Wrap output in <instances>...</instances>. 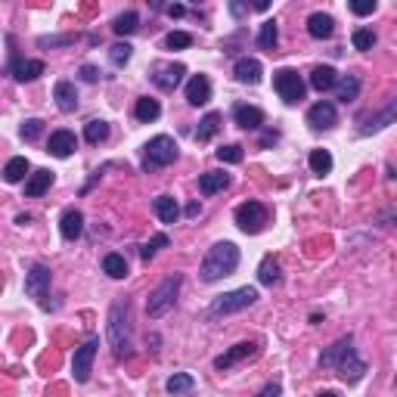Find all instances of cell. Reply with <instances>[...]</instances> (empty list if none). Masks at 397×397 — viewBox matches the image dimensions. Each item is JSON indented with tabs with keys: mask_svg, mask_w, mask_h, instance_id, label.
<instances>
[{
	"mask_svg": "<svg viewBox=\"0 0 397 397\" xmlns=\"http://www.w3.org/2000/svg\"><path fill=\"white\" fill-rule=\"evenodd\" d=\"M320 366H326V369H338L341 382H347V385H357L360 378H363V372H366V363L360 360L351 335L338 338L329 351H323L320 354Z\"/></svg>",
	"mask_w": 397,
	"mask_h": 397,
	"instance_id": "1",
	"label": "cell"
},
{
	"mask_svg": "<svg viewBox=\"0 0 397 397\" xmlns=\"http://www.w3.org/2000/svg\"><path fill=\"white\" fill-rule=\"evenodd\" d=\"M236 267H239V248L233 242H214L208 248V254H205L202 267H198V276L205 283H217L223 276H233Z\"/></svg>",
	"mask_w": 397,
	"mask_h": 397,
	"instance_id": "2",
	"label": "cell"
},
{
	"mask_svg": "<svg viewBox=\"0 0 397 397\" xmlns=\"http://www.w3.org/2000/svg\"><path fill=\"white\" fill-rule=\"evenodd\" d=\"M180 283H183V276H180V273H174V276H165L152 292H149V298H146V314L152 316V320L165 316L167 310L174 307V301H177V292H180Z\"/></svg>",
	"mask_w": 397,
	"mask_h": 397,
	"instance_id": "3",
	"label": "cell"
},
{
	"mask_svg": "<svg viewBox=\"0 0 397 397\" xmlns=\"http://www.w3.org/2000/svg\"><path fill=\"white\" fill-rule=\"evenodd\" d=\"M254 301H258V289H254V285H242V289H233V292H223V295H217L214 301H211L208 314H211V316L239 314V310L252 307Z\"/></svg>",
	"mask_w": 397,
	"mask_h": 397,
	"instance_id": "4",
	"label": "cell"
},
{
	"mask_svg": "<svg viewBox=\"0 0 397 397\" xmlns=\"http://www.w3.org/2000/svg\"><path fill=\"white\" fill-rule=\"evenodd\" d=\"M128 301H115L109 310V345L115 351V357H124L130 347L128 341Z\"/></svg>",
	"mask_w": 397,
	"mask_h": 397,
	"instance_id": "5",
	"label": "cell"
},
{
	"mask_svg": "<svg viewBox=\"0 0 397 397\" xmlns=\"http://www.w3.org/2000/svg\"><path fill=\"white\" fill-rule=\"evenodd\" d=\"M177 155H180V146L174 143V136L159 134L146 143V161H143V167H146V171H152V167H167L171 161H177Z\"/></svg>",
	"mask_w": 397,
	"mask_h": 397,
	"instance_id": "6",
	"label": "cell"
},
{
	"mask_svg": "<svg viewBox=\"0 0 397 397\" xmlns=\"http://www.w3.org/2000/svg\"><path fill=\"white\" fill-rule=\"evenodd\" d=\"M273 90L279 93L283 103L295 105L304 99V81L295 68H276V72H273Z\"/></svg>",
	"mask_w": 397,
	"mask_h": 397,
	"instance_id": "7",
	"label": "cell"
},
{
	"mask_svg": "<svg viewBox=\"0 0 397 397\" xmlns=\"http://www.w3.org/2000/svg\"><path fill=\"white\" fill-rule=\"evenodd\" d=\"M267 223H270V211H267V205H261V202H242L239 208H236V227H239L242 233L254 236V233H261Z\"/></svg>",
	"mask_w": 397,
	"mask_h": 397,
	"instance_id": "8",
	"label": "cell"
},
{
	"mask_svg": "<svg viewBox=\"0 0 397 397\" xmlns=\"http://www.w3.org/2000/svg\"><path fill=\"white\" fill-rule=\"evenodd\" d=\"M258 354H261V341H239V345H233L227 354H221V357L214 360V369L230 372L236 363H242V360H254Z\"/></svg>",
	"mask_w": 397,
	"mask_h": 397,
	"instance_id": "9",
	"label": "cell"
},
{
	"mask_svg": "<svg viewBox=\"0 0 397 397\" xmlns=\"http://www.w3.org/2000/svg\"><path fill=\"white\" fill-rule=\"evenodd\" d=\"M183 74H186V65H180V62H155L152 65V84L159 87V90L171 93V90L180 87Z\"/></svg>",
	"mask_w": 397,
	"mask_h": 397,
	"instance_id": "10",
	"label": "cell"
},
{
	"mask_svg": "<svg viewBox=\"0 0 397 397\" xmlns=\"http://www.w3.org/2000/svg\"><path fill=\"white\" fill-rule=\"evenodd\" d=\"M96 347H99V338H87L84 345L74 351L72 357V372H74V382H90V372H93V357H96Z\"/></svg>",
	"mask_w": 397,
	"mask_h": 397,
	"instance_id": "11",
	"label": "cell"
},
{
	"mask_svg": "<svg viewBox=\"0 0 397 397\" xmlns=\"http://www.w3.org/2000/svg\"><path fill=\"white\" fill-rule=\"evenodd\" d=\"M47 292H50V267L34 264L28 273H25V295L43 301V298H47Z\"/></svg>",
	"mask_w": 397,
	"mask_h": 397,
	"instance_id": "12",
	"label": "cell"
},
{
	"mask_svg": "<svg viewBox=\"0 0 397 397\" xmlns=\"http://www.w3.org/2000/svg\"><path fill=\"white\" fill-rule=\"evenodd\" d=\"M335 121H338V112H335V105L332 103H314L307 109V124L314 130H329V128H335Z\"/></svg>",
	"mask_w": 397,
	"mask_h": 397,
	"instance_id": "13",
	"label": "cell"
},
{
	"mask_svg": "<svg viewBox=\"0 0 397 397\" xmlns=\"http://www.w3.org/2000/svg\"><path fill=\"white\" fill-rule=\"evenodd\" d=\"M78 149V136L72 134V130H53L50 134V140H47V152L50 155H56V159H68V155Z\"/></svg>",
	"mask_w": 397,
	"mask_h": 397,
	"instance_id": "14",
	"label": "cell"
},
{
	"mask_svg": "<svg viewBox=\"0 0 397 397\" xmlns=\"http://www.w3.org/2000/svg\"><path fill=\"white\" fill-rule=\"evenodd\" d=\"M233 74L239 84H258L261 74H264V65H261V59H254V56H242V59H236Z\"/></svg>",
	"mask_w": 397,
	"mask_h": 397,
	"instance_id": "15",
	"label": "cell"
},
{
	"mask_svg": "<svg viewBox=\"0 0 397 397\" xmlns=\"http://www.w3.org/2000/svg\"><path fill=\"white\" fill-rule=\"evenodd\" d=\"M10 72H12V78L16 81H34V78H41L43 74V62L41 59H19L16 53H12V62H10Z\"/></svg>",
	"mask_w": 397,
	"mask_h": 397,
	"instance_id": "16",
	"label": "cell"
},
{
	"mask_svg": "<svg viewBox=\"0 0 397 397\" xmlns=\"http://www.w3.org/2000/svg\"><path fill=\"white\" fill-rule=\"evenodd\" d=\"M211 99V81L208 74H192L186 84V103L190 105H205Z\"/></svg>",
	"mask_w": 397,
	"mask_h": 397,
	"instance_id": "17",
	"label": "cell"
},
{
	"mask_svg": "<svg viewBox=\"0 0 397 397\" xmlns=\"http://www.w3.org/2000/svg\"><path fill=\"white\" fill-rule=\"evenodd\" d=\"M233 121L239 124V128H245V130H261V124H264V112H261L258 105L239 103V105H233Z\"/></svg>",
	"mask_w": 397,
	"mask_h": 397,
	"instance_id": "18",
	"label": "cell"
},
{
	"mask_svg": "<svg viewBox=\"0 0 397 397\" xmlns=\"http://www.w3.org/2000/svg\"><path fill=\"white\" fill-rule=\"evenodd\" d=\"M59 233H62V239L74 242L81 233H84V214H81L78 208L62 211V217H59Z\"/></svg>",
	"mask_w": 397,
	"mask_h": 397,
	"instance_id": "19",
	"label": "cell"
},
{
	"mask_svg": "<svg viewBox=\"0 0 397 397\" xmlns=\"http://www.w3.org/2000/svg\"><path fill=\"white\" fill-rule=\"evenodd\" d=\"M227 186H230L227 171H205L202 177H198V192H202V196H217V192H223Z\"/></svg>",
	"mask_w": 397,
	"mask_h": 397,
	"instance_id": "20",
	"label": "cell"
},
{
	"mask_svg": "<svg viewBox=\"0 0 397 397\" xmlns=\"http://www.w3.org/2000/svg\"><path fill=\"white\" fill-rule=\"evenodd\" d=\"M332 31H335V19L329 16V12H314V16L307 19V34L316 37V41L332 37Z\"/></svg>",
	"mask_w": 397,
	"mask_h": 397,
	"instance_id": "21",
	"label": "cell"
},
{
	"mask_svg": "<svg viewBox=\"0 0 397 397\" xmlns=\"http://www.w3.org/2000/svg\"><path fill=\"white\" fill-rule=\"evenodd\" d=\"M53 99L59 105V112H74L78 109V90H74L72 81H59L53 87Z\"/></svg>",
	"mask_w": 397,
	"mask_h": 397,
	"instance_id": "22",
	"label": "cell"
},
{
	"mask_svg": "<svg viewBox=\"0 0 397 397\" xmlns=\"http://www.w3.org/2000/svg\"><path fill=\"white\" fill-rule=\"evenodd\" d=\"M50 183H53V171H47V167H41V171H34L28 180H25V196H28V198L43 196V192L50 190Z\"/></svg>",
	"mask_w": 397,
	"mask_h": 397,
	"instance_id": "23",
	"label": "cell"
},
{
	"mask_svg": "<svg viewBox=\"0 0 397 397\" xmlns=\"http://www.w3.org/2000/svg\"><path fill=\"white\" fill-rule=\"evenodd\" d=\"M152 211L159 214L161 223H177V217H180V205L174 196H159L152 202Z\"/></svg>",
	"mask_w": 397,
	"mask_h": 397,
	"instance_id": "24",
	"label": "cell"
},
{
	"mask_svg": "<svg viewBox=\"0 0 397 397\" xmlns=\"http://www.w3.org/2000/svg\"><path fill=\"white\" fill-rule=\"evenodd\" d=\"M335 96H338L341 103H354V99L360 96V78L357 74H341V78L335 81Z\"/></svg>",
	"mask_w": 397,
	"mask_h": 397,
	"instance_id": "25",
	"label": "cell"
},
{
	"mask_svg": "<svg viewBox=\"0 0 397 397\" xmlns=\"http://www.w3.org/2000/svg\"><path fill=\"white\" fill-rule=\"evenodd\" d=\"M335 81H338V72H335L332 65H316L314 72H310V87L314 90H332L335 87Z\"/></svg>",
	"mask_w": 397,
	"mask_h": 397,
	"instance_id": "26",
	"label": "cell"
},
{
	"mask_svg": "<svg viewBox=\"0 0 397 397\" xmlns=\"http://www.w3.org/2000/svg\"><path fill=\"white\" fill-rule=\"evenodd\" d=\"M394 112H397V103H394V99H388V105L382 109V115L369 118V121L360 128V134H376V130H382V128H388V124H394Z\"/></svg>",
	"mask_w": 397,
	"mask_h": 397,
	"instance_id": "27",
	"label": "cell"
},
{
	"mask_svg": "<svg viewBox=\"0 0 397 397\" xmlns=\"http://www.w3.org/2000/svg\"><path fill=\"white\" fill-rule=\"evenodd\" d=\"M258 279H261V285H279V283H283V273H279V261L273 258V254H267V258L261 261Z\"/></svg>",
	"mask_w": 397,
	"mask_h": 397,
	"instance_id": "28",
	"label": "cell"
},
{
	"mask_svg": "<svg viewBox=\"0 0 397 397\" xmlns=\"http://www.w3.org/2000/svg\"><path fill=\"white\" fill-rule=\"evenodd\" d=\"M103 273H105V276H112V279H124V276H128V258L118 254V252H109L103 258Z\"/></svg>",
	"mask_w": 397,
	"mask_h": 397,
	"instance_id": "29",
	"label": "cell"
},
{
	"mask_svg": "<svg viewBox=\"0 0 397 397\" xmlns=\"http://www.w3.org/2000/svg\"><path fill=\"white\" fill-rule=\"evenodd\" d=\"M221 121H223L221 112H208V115L198 121V128H196V140H198V143H208L211 136L221 130Z\"/></svg>",
	"mask_w": 397,
	"mask_h": 397,
	"instance_id": "30",
	"label": "cell"
},
{
	"mask_svg": "<svg viewBox=\"0 0 397 397\" xmlns=\"http://www.w3.org/2000/svg\"><path fill=\"white\" fill-rule=\"evenodd\" d=\"M167 394H174V397H183V394H190L192 388H196V378L190 376V372H174L171 378H167Z\"/></svg>",
	"mask_w": 397,
	"mask_h": 397,
	"instance_id": "31",
	"label": "cell"
},
{
	"mask_svg": "<svg viewBox=\"0 0 397 397\" xmlns=\"http://www.w3.org/2000/svg\"><path fill=\"white\" fill-rule=\"evenodd\" d=\"M134 115H136V121H155V118L161 115V105H159V99H152V96H143V99H136V105H134Z\"/></svg>",
	"mask_w": 397,
	"mask_h": 397,
	"instance_id": "32",
	"label": "cell"
},
{
	"mask_svg": "<svg viewBox=\"0 0 397 397\" xmlns=\"http://www.w3.org/2000/svg\"><path fill=\"white\" fill-rule=\"evenodd\" d=\"M25 177H28V159H25V155H16V159L6 161V167H3L6 183H19V180H25Z\"/></svg>",
	"mask_w": 397,
	"mask_h": 397,
	"instance_id": "33",
	"label": "cell"
},
{
	"mask_svg": "<svg viewBox=\"0 0 397 397\" xmlns=\"http://www.w3.org/2000/svg\"><path fill=\"white\" fill-rule=\"evenodd\" d=\"M136 25H140V16H136L134 10H128V12H121V16H115V22H112V31H115L118 37H124V34H134Z\"/></svg>",
	"mask_w": 397,
	"mask_h": 397,
	"instance_id": "34",
	"label": "cell"
},
{
	"mask_svg": "<svg viewBox=\"0 0 397 397\" xmlns=\"http://www.w3.org/2000/svg\"><path fill=\"white\" fill-rule=\"evenodd\" d=\"M307 165H310V171H314L316 177H323V174L332 171V155H329L326 149H314L310 159H307Z\"/></svg>",
	"mask_w": 397,
	"mask_h": 397,
	"instance_id": "35",
	"label": "cell"
},
{
	"mask_svg": "<svg viewBox=\"0 0 397 397\" xmlns=\"http://www.w3.org/2000/svg\"><path fill=\"white\" fill-rule=\"evenodd\" d=\"M105 136H109V121H103V118H93V121H87V128H84V140L87 143H103Z\"/></svg>",
	"mask_w": 397,
	"mask_h": 397,
	"instance_id": "36",
	"label": "cell"
},
{
	"mask_svg": "<svg viewBox=\"0 0 397 397\" xmlns=\"http://www.w3.org/2000/svg\"><path fill=\"white\" fill-rule=\"evenodd\" d=\"M276 41H279V28H276L273 19H267V22L261 25V31H258V47L261 50H273V47H276Z\"/></svg>",
	"mask_w": 397,
	"mask_h": 397,
	"instance_id": "37",
	"label": "cell"
},
{
	"mask_svg": "<svg viewBox=\"0 0 397 397\" xmlns=\"http://www.w3.org/2000/svg\"><path fill=\"white\" fill-rule=\"evenodd\" d=\"M130 53H134V47H130V43H115V47H109L112 65H115V68L128 65V62H130Z\"/></svg>",
	"mask_w": 397,
	"mask_h": 397,
	"instance_id": "38",
	"label": "cell"
},
{
	"mask_svg": "<svg viewBox=\"0 0 397 397\" xmlns=\"http://www.w3.org/2000/svg\"><path fill=\"white\" fill-rule=\"evenodd\" d=\"M376 41H378V37H376V31H372V28H357V31H354V37H351V43L357 50H372V47H376Z\"/></svg>",
	"mask_w": 397,
	"mask_h": 397,
	"instance_id": "39",
	"label": "cell"
},
{
	"mask_svg": "<svg viewBox=\"0 0 397 397\" xmlns=\"http://www.w3.org/2000/svg\"><path fill=\"white\" fill-rule=\"evenodd\" d=\"M167 242H171V239H167V236H165V233L152 236V239H149V242H146V245H143V248H140V258H143V261H152V258H155V254H159V248H165V245H167Z\"/></svg>",
	"mask_w": 397,
	"mask_h": 397,
	"instance_id": "40",
	"label": "cell"
},
{
	"mask_svg": "<svg viewBox=\"0 0 397 397\" xmlns=\"http://www.w3.org/2000/svg\"><path fill=\"white\" fill-rule=\"evenodd\" d=\"M165 47L167 50H186V47H192V34H190V31H171V34L165 37Z\"/></svg>",
	"mask_w": 397,
	"mask_h": 397,
	"instance_id": "41",
	"label": "cell"
},
{
	"mask_svg": "<svg viewBox=\"0 0 397 397\" xmlns=\"http://www.w3.org/2000/svg\"><path fill=\"white\" fill-rule=\"evenodd\" d=\"M217 159L227 161V165H239V161H242V146H239V143H227V146L217 149Z\"/></svg>",
	"mask_w": 397,
	"mask_h": 397,
	"instance_id": "42",
	"label": "cell"
},
{
	"mask_svg": "<svg viewBox=\"0 0 397 397\" xmlns=\"http://www.w3.org/2000/svg\"><path fill=\"white\" fill-rule=\"evenodd\" d=\"M41 130H43V121H41V118H28V121L19 128V136L31 143V140H37V136H41Z\"/></svg>",
	"mask_w": 397,
	"mask_h": 397,
	"instance_id": "43",
	"label": "cell"
},
{
	"mask_svg": "<svg viewBox=\"0 0 397 397\" xmlns=\"http://www.w3.org/2000/svg\"><path fill=\"white\" fill-rule=\"evenodd\" d=\"M351 12H357V16H369V12H376V0H354Z\"/></svg>",
	"mask_w": 397,
	"mask_h": 397,
	"instance_id": "44",
	"label": "cell"
},
{
	"mask_svg": "<svg viewBox=\"0 0 397 397\" xmlns=\"http://www.w3.org/2000/svg\"><path fill=\"white\" fill-rule=\"evenodd\" d=\"M254 397H283V388H279L276 382H270V385H264V388H261Z\"/></svg>",
	"mask_w": 397,
	"mask_h": 397,
	"instance_id": "45",
	"label": "cell"
},
{
	"mask_svg": "<svg viewBox=\"0 0 397 397\" xmlns=\"http://www.w3.org/2000/svg\"><path fill=\"white\" fill-rule=\"evenodd\" d=\"M41 47H56V43H72V34H62V37H41Z\"/></svg>",
	"mask_w": 397,
	"mask_h": 397,
	"instance_id": "46",
	"label": "cell"
},
{
	"mask_svg": "<svg viewBox=\"0 0 397 397\" xmlns=\"http://www.w3.org/2000/svg\"><path fill=\"white\" fill-rule=\"evenodd\" d=\"M276 140H279L276 130H264V134H261V146H273Z\"/></svg>",
	"mask_w": 397,
	"mask_h": 397,
	"instance_id": "47",
	"label": "cell"
},
{
	"mask_svg": "<svg viewBox=\"0 0 397 397\" xmlns=\"http://www.w3.org/2000/svg\"><path fill=\"white\" fill-rule=\"evenodd\" d=\"M167 16H171V19L186 16V6H183V3H171V6H167Z\"/></svg>",
	"mask_w": 397,
	"mask_h": 397,
	"instance_id": "48",
	"label": "cell"
},
{
	"mask_svg": "<svg viewBox=\"0 0 397 397\" xmlns=\"http://www.w3.org/2000/svg\"><path fill=\"white\" fill-rule=\"evenodd\" d=\"M81 78H84V81H96V78H99V72H96L93 65H84V68H81Z\"/></svg>",
	"mask_w": 397,
	"mask_h": 397,
	"instance_id": "49",
	"label": "cell"
},
{
	"mask_svg": "<svg viewBox=\"0 0 397 397\" xmlns=\"http://www.w3.org/2000/svg\"><path fill=\"white\" fill-rule=\"evenodd\" d=\"M230 12H233L236 19H242V16H248V6H242V3H230Z\"/></svg>",
	"mask_w": 397,
	"mask_h": 397,
	"instance_id": "50",
	"label": "cell"
},
{
	"mask_svg": "<svg viewBox=\"0 0 397 397\" xmlns=\"http://www.w3.org/2000/svg\"><path fill=\"white\" fill-rule=\"evenodd\" d=\"M198 211H202V208H198V202H190V205H186V217H196Z\"/></svg>",
	"mask_w": 397,
	"mask_h": 397,
	"instance_id": "51",
	"label": "cell"
},
{
	"mask_svg": "<svg viewBox=\"0 0 397 397\" xmlns=\"http://www.w3.org/2000/svg\"><path fill=\"white\" fill-rule=\"evenodd\" d=\"M254 10L264 12V10H270V3H267V0H258V3H254Z\"/></svg>",
	"mask_w": 397,
	"mask_h": 397,
	"instance_id": "52",
	"label": "cell"
},
{
	"mask_svg": "<svg viewBox=\"0 0 397 397\" xmlns=\"http://www.w3.org/2000/svg\"><path fill=\"white\" fill-rule=\"evenodd\" d=\"M316 397H338V394H335V391H320Z\"/></svg>",
	"mask_w": 397,
	"mask_h": 397,
	"instance_id": "53",
	"label": "cell"
}]
</instances>
